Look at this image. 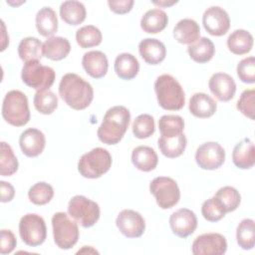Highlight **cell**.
I'll return each instance as SVG.
<instances>
[{
    "label": "cell",
    "instance_id": "6da1fadb",
    "mask_svg": "<svg viewBox=\"0 0 255 255\" xmlns=\"http://www.w3.org/2000/svg\"><path fill=\"white\" fill-rule=\"evenodd\" d=\"M59 95L70 108L81 111L91 105L94 90L92 85L79 75L68 73L60 81Z\"/></svg>",
    "mask_w": 255,
    "mask_h": 255
},
{
    "label": "cell",
    "instance_id": "7a4b0ae2",
    "mask_svg": "<svg viewBox=\"0 0 255 255\" xmlns=\"http://www.w3.org/2000/svg\"><path fill=\"white\" fill-rule=\"evenodd\" d=\"M129 122L130 113L126 107H112L106 112L103 123L98 128L97 135L106 144H117L124 137Z\"/></svg>",
    "mask_w": 255,
    "mask_h": 255
},
{
    "label": "cell",
    "instance_id": "3957f363",
    "mask_svg": "<svg viewBox=\"0 0 255 255\" xmlns=\"http://www.w3.org/2000/svg\"><path fill=\"white\" fill-rule=\"evenodd\" d=\"M158 105L167 111H179L185 105V94L178 81L168 74L160 75L154 82Z\"/></svg>",
    "mask_w": 255,
    "mask_h": 255
},
{
    "label": "cell",
    "instance_id": "277c9868",
    "mask_svg": "<svg viewBox=\"0 0 255 255\" xmlns=\"http://www.w3.org/2000/svg\"><path fill=\"white\" fill-rule=\"evenodd\" d=\"M2 117L6 123L14 127H22L30 120L28 99L18 90L8 92L2 104Z\"/></svg>",
    "mask_w": 255,
    "mask_h": 255
},
{
    "label": "cell",
    "instance_id": "5b68a950",
    "mask_svg": "<svg viewBox=\"0 0 255 255\" xmlns=\"http://www.w3.org/2000/svg\"><path fill=\"white\" fill-rule=\"evenodd\" d=\"M112 155L103 147H95L84 153L78 161V170L83 177L99 178L112 166Z\"/></svg>",
    "mask_w": 255,
    "mask_h": 255
},
{
    "label": "cell",
    "instance_id": "8992f818",
    "mask_svg": "<svg viewBox=\"0 0 255 255\" xmlns=\"http://www.w3.org/2000/svg\"><path fill=\"white\" fill-rule=\"evenodd\" d=\"M53 236L56 245L63 250L71 249L79 239L78 223L65 212H57L52 217Z\"/></svg>",
    "mask_w": 255,
    "mask_h": 255
},
{
    "label": "cell",
    "instance_id": "52a82bcc",
    "mask_svg": "<svg viewBox=\"0 0 255 255\" xmlns=\"http://www.w3.org/2000/svg\"><path fill=\"white\" fill-rule=\"evenodd\" d=\"M68 214L84 228L94 226L100 218V206L83 195H75L68 204Z\"/></svg>",
    "mask_w": 255,
    "mask_h": 255
},
{
    "label": "cell",
    "instance_id": "ba28073f",
    "mask_svg": "<svg viewBox=\"0 0 255 255\" xmlns=\"http://www.w3.org/2000/svg\"><path fill=\"white\" fill-rule=\"evenodd\" d=\"M21 78L25 85L39 91L51 88L56 74L53 68L42 65L38 60H33L23 65Z\"/></svg>",
    "mask_w": 255,
    "mask_h": 255
},
{
    "label": "cell",
    "instance_id": "9c48e42d",
    "mask_svg": "<svg viewBox=\"0 0 255 255\" xmlns=\"http://www.w3.org/2000/svg\"><path fill=\"white\" fill-rule=\"evenodd\" d=\"M149 191L161 209L173 207L180 199L179 187L171 177L158 176L153 178L149 184Z\"/></svg>",
    "mask_w": 255,
    "mask_h": 255
},
{
    "label": "cell",
    "instance_id": "30bf717a",
    "mask_svg": "<svg viewBox=\"0 0 255 255\" xmlns=\"http://www.w3.org/2000/svg\"><path fill=\"white\" fill-rule=\"evenodd\" d=\"M19 234L22 241L31 247L42 245L47 237L45 220L38 214H25L19 222Z\"/></svg>",
    "mask_w": 255,
    "mask_h": 255
},
{
    "label": "cell",
    "instance_id": "8fae6325",
    "mask_svg": "<svg viewBox=\"0 0 255 255\" xmlns=\"http://www.w3.org/2000/svg\"><path fill=\"white\" fill-rule=\"evenodd\" d=\"M195 161L202 169H217L225 161V150L216 141L204 142L195 151Z\"/></svg>",
    "mask_w": 255,
    "mask_h": 255
},
{
    "label": "cell",
    "instance_id": "7c38bea8",
    "mask_svg": "<svg viewBox=\"0 0 255 255\" xmlns=\"http://www.w3.org/2000/svg\"><path fill=\"white\" fill-rule=\"evenodd\" d=\"M191 250L194 255H222L227 250V241L220 233H205L194 239Z\"/></svg>",
    "mask_w": 255,
    "mask_h": 255
},
{
    "label": "cell",
    "instance_id": "4fadbf2b",
    "mask_svg": "<svg viewBox=\"0 0 255 255\" xmlns=\"http://www.w3.org/2000/svg\"><path fill=\"white\" fill-rule=\"evenodd\" d=\"M202 24L207 33L219 37L228 32L230 28V18L223 8L211 6L203 13Z\"/></svg>",
    "mask_w": 255,
    "mask_h": 255
},
{
    "label": "cell",
    "instance_id": "5bb4252c",
    "mask_svg": "<svg viewBox=\"0 0 255 255\" xmlns=\"http://www.w3.org/2000/svg\"><path fill=\"white\" fill-rule=\"evenodd\" d=\"M116 225L120 232L128 238H138L145 230L143 217L132 209L122 210L116 219Z\"/></svg>",
    "mask_w": 255,
    "mask_h": 255
},
{
    "label": "cell",
    "instance_id": "9a60e30c",
    "mask_svg": "<svg viewBox=\"0 0 255 255\" xmlns=\"http://www.w3.org/2000/svg\"><path fill=\"white\" fill-rule=\"evenodd\" d=\"M169 226L173 234L180 238H186L195 231L197 217L192 210L180 208L170 215Z\"/></svg>",
    "mask_w": 255,
    "mask_h": 255
},
{
    "label": "cell",
    "instance_id": "2e32d148",
    "mask_svg": "<svg viewBox=\"0 0 255 255\" xmlns=\"http://www.w3.org/2000/svg\"><path fill=\"white\" fill-rule=\"evenodd\" d=\"M210 92L220 102H228L235 96L236 83L234 79L226 73L213 74L208 82Z\"/></svg>",
    "mask_w": 255,
    "mask_h": 255
},
{
    "label": "cell",
    "instance_id": "e0dca14e",
    "mask_svg": "<svg viewBox=\"0 0 255 255\" xmlns=\"http://www.w3.org/2000/svg\"><path fill=\"white\" fill-rule=\"evenodd\" d=\"M19 144L22 152L26 156L36 157L43 152L46 145V138L40 129L31 128L21 133Z\"/></svg>",
    "mask_w": 255,
    "mask_h": 255
},
{
    "label": "cell",
    "instance_id": "ac0fdd59",
    "mask_svg": "<svg viewBox=\"0 0 255 255\" xmlns=\"http://www.w3.org/2000/svg\"><path fill=\"white\" fill-rule=\"evenodd\" d=\"M82 65L86 73L94 79H101L108 73L109 62L105 53L101 51H89L84 54Z\"/></svg>",
    "mask_w": 255,
    "mask_h": 255
},
{
    "label": "cell",
    "instance_id": "d6986e66",
    "mask_svg": "<svg viewBox=\"0 0 255 255\" xmlns=\"http://www.w3.org/2000/svg\"><path fill=\"white\" fill-rule=\"evenodd\" d=\"M138 52L143 61L149 65L160 64L166 56L164 44L154 38H145L138 44Z\"/></svg>",
    "mask_w": 255,
    "mask_h": 255
},
{
    "label": "cell",
    "instance_id": "ffe728a7",
    "mask_svg": "<svg viewBox=\"0 0 255 255\" xmlns=\"http://www.w3.org/2000/svg\"><path fill=\"white\" fill-rule=\"evenodd\" d=\"M234 165L241 169H249L255 163V147L250 138H244L235 144L232 151Z\"/></svg>",
    "mask_w": 255,
    "mask_h": 255
},
{
    "label": "cell",
    "instance_id": "44dd1931",
    "mask_svg": "<svg viewBox=\"0 0 255 255\" xmlns=\"http://www.w3.org/2000/svg\"><path fill=\"white\" fill-rule=\"evenodd\" d=\"M189 112L196 118L207 119L212 117L217 109L216 102L207 94L195 93L189 100Z\"/></svg>",
    "mask_w": 255,
    "mask_h": 255
},
{
    "label": "cell",
    "instance_id": "7402d4cb",
    "mask_svg": "<svg viewBox=\"0 0 255 255\" xmlns=\"http://www.w3.org/2000/svg\"><path fill=\"white\" fill-rule=\"evenodd\" d=\"M173 38L180 44L191 45L200 38V27L193 19H181L173 28Z\"/></svg>",
    "mask_w": 255,
    "mask_h": 255
},
{
    "label": "cell",
    "instance_id": "603a6c76",
    "mask_svg": "<svg viewBox=\"0 0 255 255\" xmlns=\"http://www.w3.org/2000/svg\"><path fill=\"white\" fill-rule=\"evenodd\" d=\"M131 162L138 170L148 172L153 170L158 162V157L153 148L147 145H139L131 152Z\"/></svg>",
    "mask_w": 255,
    "mask_h": 255
},
{
    "label": "cell",
    "instance_id": "cb8c5ba5",
    "mask_svg": "<svg viewBox=\"0 0 255 255\" xmlns=\"http://www.w3.org/2000/svg\"><path fill=\"white\" fill-rule=\"evenodd\" d=\"M168 23L167 14L158 8L146 11L140 19V27L143 32L148 34H156L161 32Z\"/></svg>",
    "mask_w": 255,
    "mask_h": 255
},
{
    "label": "cell",
    "instance_id": "d4e9b609",
    "mask_svg": "<svg viewBox=\"0 0 255 255\" xmlns=\"http://www.w3.org/2000/svg\"><path fill=\"white\" fill-rule=\"evenodd\" d=\"M70 51L71 44L68 39L63 37H50L43 43V55L52 61L65 59Z\"/></svg>",
    "mask_w": 255,
    "mask_h": 255
},
{
    "label": "cell",
    "instance_id": "484cf974",
    "mask_svg": "<svg viewBox=\"0 0 255 255\" xmlns=\"http://www.w3.org/2000/svg\"><path fill=\"white\" fill-rule=\"evenodd\" d=\"M60 16L69 25L77 26L83 23L87 16L85 5L76 0L65 1L60 6Z\"/></svg>",
    "mask_w": 255,
    "mask_h": 255
},
{
    "label": "cell",
    "instance_id": "4316f807",
    "mask_svg": "<svg viewBox=\"0 0 255 255\" xmlns=\"http://www.w3.org/2000/svg\"><path fill=\"white\" fill-rule=\"evenodd\" d=\"M36 28L43 37H52L58 31V18L51 7L41 8L36 15Z\"/></svg>",
    "mask_w": 255,
    "mask_h": 255
},
{
    "label": "cell",
    "instance_id": "83f0119b",
    "mask_svg": "<svg viewBox=\"0 0 255 255\" xmlns=\"http://www.w3.org/2000/svg\"><path fill=\"white\" fill-rule=\"evenodd\" d=\"M139 71L137 59L129 53H122L115 60V72L123 80H131L136 77Z\"/></svg>",
    "mask_w": 255,
    "mask_h": 255
},
{
    "label": "cell",
    "instance_id": "f1b7e54d",
    "mask_svg": "<svg viewBox=\"0 0 255 255\" xmlns=\"http://www.w3.org/2000/svg\"><path fill=\"white\" fill-rule=\"evenodd\" d=\"M227 47L235 55L247 54L253 47V36L246 30L237 29L228 36Z\"/></svg>",
    "mask_w": 255,
    "mask_h": 255
},
{
    "label": "cell",
    "instance_id": "f546056e",
    "mask_svg": "<svg viewBox=\"0 0 255 255\" xmlns=\"http://www.w3.org/2000/svg\"><path fill=\"white\" fill-rule=\"evenodd\" d=\"M187 52L191 60L196 63L203 64L209 62L213 58L215 54V47L210 39L201 37L195 43L188 45Z\"/></svg>",
    "mask_w": 255,
    "mask_h": 255
},
{
    "label": "cell",
    "instance_id": "4dcf8cb0",
    "mask_svg": "<svg viewBox=\"0 0 255 255\" xmlns=\"http://www.w3.org/2000/svg\"><path fill=\"white\" fill-rule=\"evenodd\" d=\"M187 139L184 133L177 136H161L157 140V145L161 153L168 158H175L180 156L185 150Z\"/></svg>",
    "mask_w": 255,
    "mask_h": 255
},
{
    "label": "cell",
    "instance_id": "1f68e13d",
    "mask_svg": "<svg viewBox=\"0 0 255 255\" xmlns=\"http://www.w3.org/2000/svg\"><path fill=\"white\" fill-rule=\"evenodd\" d=\"M213 198L225 213L236 210L241 202V195L239 191L232 186H223L219 188Z\"/></svg>",
    "mask_w": 255,
    "mask_h": 255
},
{
    "label": "cell",
    "instance_id": "d6a6232c",
    "mask_svg": "<svg viewBox=\"0 0 255 255\" xmlns=\"http://www.w3.org/2000/svg\"><path fill=\"white\" fill-rule=\"evenodd\" d=\"M18 55L23 62L40 60L43 55V44L36 37H26L18 46Z\"/></svg>",
    "mask_w": 255,
    "mask_h": 255
},
{
    "label": "cell",
    "instance_id": "836d02e7",
    "mask_svg": "<svg viewBox=\"0 0 255 255\" xmlns=\"http://www.w3.org/2000/svg\"><path fill=\"white\" fill-rule=\"evenodd\" d=\"M35 109L43 115H51L58 107V97L50 89L39 90L33 99Z\"/></svg>",
    "mask_w": 255,
    "mask_h": 255
},
{
    "label": "cell",
    "instance_id": "e575fe53",
    "mask_svg": "<svg viewBox=\"0 0 255 255\" xmlns=\"http://www.w3.org/2000/svg\"><path fill=\"white\" fill-rule=\"evenodd\" d=\"M102 32L94 25L83 26L76 32V41L83 49L99 46L102 43Z\"/></svg>",
    "mask_w": 255,
    "mask_h": 255
},
{
    "label": "cell",
    "instance_id": "d590c367",
    "mask_svg": "<svg viewBox=\"0 0 255 255\" xmlns=\"http://www.w3.org/2000/svg\"><path fill=\"white\" fill-rule=\"evenodd\" d=\"M236 239L239 247L244 250H250L255 245L254 220L245 218L240 221L236 229Z\"/></svg>",
    "mask_w": 255,
    "mask_h": 255
},
{
    "label": "cell",
    "instance_id": "8d00e7d4",
    "mask_svg": "<svg viewBox=\"0 0 255 255\" xmlns=\"http://www.w3.org/2000/svg\"><path fill=\"white\" fill-rule=\"evenodd\" d=\"M158 128L161 136H177L183 133L184 121L180 116L164 115L158 121Z\"/></svg>",
    "mask_w": 255,
    "mask_h": 255
},
{
    "label": "cell",
    "instance_id": "74e56055",
    "mask_svg": "<svg viewBox=\"0 0 255 255\" xmlns=\"http://www.w3.org/2000/svg\"><path fill=\"white\" fill-rule=\"evenodd\" d=\"M0 148V174L2 176H11L18 170V159L7 142L1 141Z\"/></svg>",
    "mask_w": 255,
    "mask_h": 255
},
{
    "label": "cell",
    "instance_id": "f35d334b",
    "mask_svg": "<svg viewBox=\"0 0 255 255\" xmlns=\"http://www.w3.org/2000/svg\"><path fill=\"white\" fill-rule=\"evenodd\" d=\"M54 196V189L52 185L45 181L35 183L29 188V200L36 205H45L51 201Z\"/></svg>",
    "mask_w": 255,
    "mask_h": 255
},
{
    "label": "cell",
    "instance_id": "ab89813d",
    "mask_svg": "<svg viewBox=\"0 0 255 255\" xmlns=\"http://www.w3.org/2000/svg\"><path fill=\"white\" fill-rule=\"evenodd\" d=\"M131 129L136 138H147L154 133V119L148 114L139 115L134 119Z\"/></svg>",
    "mask_w": 255,
    "mask_h": 255
},
{
    "label": "cell",
    "instance_id": "60d3db41",
    "mask_svg": "<svg viewBox=\"0 0 255 255\" xmlns=\"http://www.w3.org/2000/svg\"><path fill=\"white\" fill-rule=\"evenodd\" d=\"M236 71L241 82L253 84L255 82V58L251 56L241 60L237 65Z\"/></svg>",
    "mask_w": 255,
    "mask_h": 255
},
{
    "label": "cell",
    "instance_id": "b9f144b4",
    "mask_svg": "<svg viewBox=\"0 0 255 255\" xmlns=\"http://www.w3.org/2000/svg\"><path fill=\"white\" fill-rule=\"evenodd\" d=\"M201 213L204 219L210 222H217L221 220L226 214L213 197L205 200L202 203Z\"/></svg>",
    "mask_w": 255,
    "mask_h": 255
},
{
    "label": "cell",
    "instance_id": "7bdbcfd3",
    "mask_svg": "<svg viewBox=\"0 0 255 255\" xmlns=\"http://www.w3.org/2000/svg\"><path fill=\"white\" fill-rule=\"evenodd\" d=\"M254 97H255V91L253 89L245 90L238 102H237V109L239 112H241L245 117L249 118L250 120H254Z\"/></svg>",
    "mask_w": 255,
    "mask_h": 255
},
{
    "label": "cell",
    "instance_id": "ee69618b",
    "mask_svg": "<svg viewBox=\"0 0 255 255\" xmlns=\"http://www.w3.org/2000/svg\"><path fill=\"white\" fill-rule=\"evenodd\" d=\"M17 245V240L14 233L9 229L1 230V240H0V253L2 255L11 253Z\"/></svg>",
    "mask_w": 255,
    "mask_h": 255
},
{
    "label": "cell",
    "instance_id": "f6af8a7d",
    "mask_svg": "<svg viewBox=\"0 0 255 255\" xmlns=\"http://www.w3.org/2000/svg\"><path fill=\"white\" fill-rule=\"evenodd\" d=\"M134 4L133 0H109L108 5L116 14H126L129 12Z\"/></svg>",
    "mask_w": 255,
    "mask_h": 255
},
{
    "label": "cell",
    "instance_id": "bcb514c9",
    "mask_svg": "<svg viewBox=\"0 0 255 255\" xmlns=\"http://www.w3.org/2000/svg\"><path fill=\"white\" fill-rule=\"evenodd\" d=\"M0 190H1V202H10L15 196V189L13 185L9 182L0 181Z\"/></svg>",
    "mask_w": 255,
    "mask_h": 255
},
{
    "label": "cell",
    "instance_id": "7dc6e473",
    "mask_svg": "<svg viewBox=\"0 0 255 255\" xmlns=\"http://www.w3.org/2000/svg\"><path fill=\"white\" fill-rule=\"evenodd\" d=\"M153 4L155 5H158L159 7H168V6H171L175 3H177V1H171V2H168V1H152Z\"/></svg>",
    "mask_w": 255,
    "mask_h": 255
},
{
    "label": "cell",
    "instance_id": "c3c4849f",
    "mask_svg": "<svg viewBox=\"0 0 255 255\" xmlns=\"http://www.w3.org/2000/svg\"><path fill=\"white\" fill-rule=\"evenodd\" d=\"M91 248H92V247L89 246V248H88V250H87V247L84 246L82 250H79V251H78V253H84V252H88V253H90V252H92V253H98V251H96V250H91V251H90Z\"/></svg>",
    "mask_w": 255,
    "mask_h": 255
}]
</instances>
